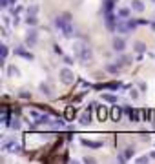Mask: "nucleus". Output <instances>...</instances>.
I'll use <instances>...</instances> for the list:
<instances>
[{"mask_svg": "<svg viewBox=\"0 0 155 164\" xmlns=\"http://www.w3.org/2000/svg\"><path fill=\"white\" fill-rule=\"evenodd\" d=\"M132 9L137 13H142L144 11V2L142 0H132Z\"/></svg>", "mask_w": 155, "mask_h": 164, "instance_id": "12", "label": "nucleus"}, {"mask_svg": "<svg viewBox=\"0 0 155 164\" xmlns=\"http://www.w3.org/2000/svg\"><path fill=\"white\" fill-rule=\"evenodd\" d=\"M119 17H121V18H128L130 17V9L128 7H121V9H119Z\"/></svg>", "mask_w": 155, "mask_h": 164, "instance_id": "25", "label": "nucleus"}, {"mask_svg": "<svg viewBox=\"0 0 155 164\" xmlns=\"http://www.w3.org/2000/svg\"><path fill=\"white\" fill-rule=\"evenodd\" d=\"M84 49H86V44H84V42H81V40H79V42H75V44H73V53L77 55V57H79V55H81V53L84 51Z\"/></svg>", "mask_w": 155, "mask_h": 164, "instance_id": "13", "label": "nucleus"}, {"mask_svg": "<svg viewBox=\"0 0 155 164\" xmlns=\"http://www.w3.org/2000/svg\"><path fill=\"white\" fill-rule=\"evenodd\" d=\"M22 6H13V9H11V15H13V17H15V15H18V13H20L22 11Z\"/></svg>", "mask_w": 155, "mask_h": 164, "instance_id": "30", "label": "nucleus"}, {"mask_svg": "<svg viewBox=\"0 0 155 164\" xmlns=\"http://www.w3.org/2000/svg\"><path fill=\"white\" fill-rule=\"evenodd\" d=\"M115 2H117V0H115Z\"/></svg>", "mask_w": 155, "mask_h": 164, "instance_id": "45", "label": "nucleus"}, {"mask_svg": "<svg viewBox=\"0 0 155 164\" xmlns=\"http://www.w3.org/2000/svg\"><path fill=\"white\" fill-rule=\"evenodd\" d=\"M66 139H68V141H71V139H73V133H71V131L66 133Z\"/></svg>", "mask_w": 155, "mask_h": 164, "instance_id": "41", "label": "nucleus"}, {"mask_svg": "<svg viewBox=\"0 0 155 164\" xmlns=\"http://www.w3.org/2000/svg\"><path fill=\"white\" fill-rule=\"evenodd\" d=\"M113 4H115V0H104V7H102L104 15H108V13L113 11Z\"/></svg>", "mask_w": 155, "mask_h": 164, "instance_id": "16", "label": "nucleus"}, {"mask_svg": "<svg viewBox=\"0 0 155 164\" xmlns=\"http://www.w3.org/2000/svg\"><path fill=\"white\" fill-rule=\"evenodd\" d=\"M82 146H88V148H93V150H99V148H102V141L99 142H93V141H88V139H82Z\"/></svg>", "mask_w": 155, "mask_h": 164, "instance_id": "10", "label": "nucleus"}, {"mask_svg": "<svg viewBox=\"0 0 155 164\" xmlns=\"http://www.w3.org/2000/svg\"><path fill=\"white\" fill-rule=\"evenodd\" d=\"M7 75H9V77H18V75H20V71L17 69V66H9V69H7Z\"/></svg>", "mask_w": 155, "mask_h": 164, "instance_id": "24", "label": "nucleus"}, {"mask_svg": "<svg viewBox=\"0 0 155 164\" xmlns=\"http://www.w3.org/2000/svg\"><path fill=\"white\" fill-rule=\"evenodd\" d=\"M130 97H132V98H139V91L135 88H130Z\"/></svg>", "mask_w": 155, "mask_h": 164, "instance_id": "32", "label": "nucleus"}, {"mask_svg": "<svg viewBox=\"0 0 155 164\" xmlns=\"http://www.w3.org/2000/svg\"><path fill=\"white\" fill-rule=\"evenodd\" d=\"M119 68H121V64H108L106 66V71L108 73H111V75H115V73H119Z\"/></svg>", "mask_w": 155, "mask_h": 164, "instance_id": "17", "label": "nucleus"}, {"mask_svg": "<svg viewBox=\"0 0 155 164\" xmlns=\"http://www.w3.org/2000/svg\"><path fill=\"white\" fill-rule=\"evenodd\" d=\"M150 26H152V29L155 31V22H152V24H150Z\"/></svg>", "mask_w": 155, "mask_h": 164, "instance_id": "43", "label": "nucleus"}, {"mask_svg": "<svg viewBox=\"0 0 155 164\" xmlns=\"http://www.w3.org/2000/svg\"><path fill=\"white\" fill-rule=\"evenodd\" d=\"M0 51H2V53H0V55H2V60H6V57H7V51H9V49H7V46H6V44H2V48H0Z\"/></svg>", "mask_w": 155, "mask_h": 164, "instance_id": "27", "label": "nucleus"}, {"mask_svg": "<svg viewBox=\"0 0 155 164\" xmlns=\"http://www.w3.org/2000/svg\"><path fill=\"white\" fill-rule=\"evenodd\" d=\"M26 24H28L29 27H35V26H37V15H28Z\"/></svg>", "mask_w": 155, "mask_h": 164, "instance_id": "19", "label": "nucleus"}, {"mask_svg": "<svg viewBox=\"0 0 155 164\" xmlns=\"http://www.w3.org/2000/svg\"><path fill=\"white\" fill-rule=\"evenodd\" d=\"M18 97H20V98H31V93H29L28 89H22V91L18 93Z\"/></svg>", "mask_w": 155, "mask_h": 164, "instance_id": "28", "label": "nucleus"}, {"mask_svg": "<svg viewBox=\"0 0 155 164\" xmlns=\"http://www.w3.org/2000/svg\"><path fill=\"white\" fill-rule=\"evenodd\" d=\"M38 13V7L37 6H29L28 7V15H37Z\"/></svg>", "mask_w": 155, "mask_h": 164, "instance_id": "31", "label": "nucleus"}, {"mask_svg": "<svg viewBox=\"0 0 155 164\" xmlns=\"http://www.w3.org/2000/svg\"><path fill=\"white\" fill-rule=\"evenodd\" d=\"M137 88H139V91H146V89H148L146 82H139V84H137Z\"/></svg>", "mask_w": 155, "mask_h": 164, "instance_id": "33", "label": "nucleus"}, {"mask_svg": "<svg viewBox=\"0 0 155 164\" xmlns=\"http://www.w3.org/2000/svg\"><path fill=\"white\" fill-rule=\"evenodd\" d=\"M55 53H57V55H62V48H60V46H55Z\"/></svg>", "mask_w": 155, "mask_h": 164, "instance_id": "39", "label": "nucleus"}, {"mask_svg": "<svg viewBox=\"0 0 155 164\" xmlns=\"http://www.w3.org/2000/svg\"><path fill=\"white\" fill-rule=\"evenodd\" d=\"M0 6H2V7H7V6H9V0H0Z\"/></svg>", "mask_w": 155, "mask_h": 164, "instance_id": "38", "label": "nucleus"}, {"mask_svg": "<svg viewBox=\"0 0 155 164\" xmlns=\"http://www.w3.org/2000/svg\"><path fill=\"white\" fill-rule=\"evenodd\" d=\"M75 117H77V111H75V108H68V109H66V118H68V120H73Z\"/></svg>", "mask_w": 155, "mask_h": 164, "instance_id": "22", "label": "nucleus"}, {"mask_svg": "<svg viewBox=\"0 0 155 164\" xmlns=\"http://www.w3.org/2000/svg\"><path fill=\"white\" fill-rule=\"evenodd\" d=\"M60 80L64 82V84H73V80H75V77H73V71L69 68H62L60 69Z\"/></svg>", "mask_w": 155, "mask_h": 164, "instance_id": "2", "label": "nucleus"}, {"mask_svg": "<svg viewBox=\"0 0 155 164\" xmlns=\"http://www.w3.org/2000/svg\"><path fill=\"white\" fill-rule=\"evenodd\" d=\"M132 155H133V148H126L124 153H122V157L126 159V161H128V159H132Z\"/></svg>", "mask_w": 155, "mask_h": 164, "instance_id": "26", "label": "nucleus"}, {"mask_svg": "<svg viewBox=\"0 0 155 164\" xmlns=\"http://www.w3.org/2000/svg\"><path fill=\"white\" fill-rule=\"evenodd\" d=\"M117 31H119V33H128V31H130L128 20H124V18H119V20H117Z\"/></svg>", "mask_w": 155, "mask_h": 164, "instance_id": "8", "label": "nucleus"}, {"mask_svg": "<svg viewBox=\"0 0 155 164\" xmlns=\"http://www.w3.org/2000/svg\"><path fill=\"white\" fill-rule=\"evenodd\" d=\"M15 2H17V0H9V4H11V6H15Z\"/></svg>", "mask_w": 155, "mask_h": 164, "instance_id": "44", "label": "nucleus"}, {"mask_svg": "<svg viewBox=\"0 0 155 164\" xmlns=\"http://www.w3.org/2000/svg\"><path fill=\"white\" fill-rule=\"evenodd\" d=\"M62 33H64V37H66V38H71V37H73V24L68 22L66 26L62 27Z\"/></svg>", "mask_w": 155, "mask_h": 164, "instance_id": "14", "label": "nucleus"}, {"mask_svg": "<svg viewBox=\"0 0 155 164\" xmlns=\"http://www.w3.org/2000/svg\"><path fill=\"white\" fill-rule=\"evenodd\" d=\"M109 111H111V113H109V117H111V118H113V120H115V122H117V120H121V117H122V113H124V109H122V108H119V106H117V104H113V108H111V109H109Z\"/></svg>", "mask_w": 155, "mask_h": 164, "instance_id": "5", "label": "nucleus"}, {"mask_svg": "<svg viewBox=\"0 0 155 164\" xmlns=\"http://www.w3.org/2000/svg\"><path fill=\"white\" fill-rule=\"evenodd\" d=\"M133 49L137 53H146V44H142V42H135L133 44Z\"/></svg>", "mask_w": 155, "mask_h": 164, "instance_id": "20", "label": "nucleus"}, {"mask_svg": "<svg viewBox=\"0 0 155 164\" xmlns=\"http://www.w3.org/2000/svg\"><path fill=\"white\" fill-rule=\"evenodd\" d=\"M84 162H95V159L93 157H86V159H84Z\"/></svg>", "mask_w": 155, "mask_h": 164, "instance_id": "40", "label": "nucleus"}, {"mask_svg": "<svg viewBox=\"0 0 155 164\" xmlns=\"http://www.w3.org/2000/svg\"><path fill=\"white\" fill-rule=\"evenodd\" d=\"M153 2H155V0H153Z\"/></svg>", "mask_w": 155, "mask_h": 164, "instance_id": "46", "label": "nucleus"}, {"mask_svg": "<svg viewBox=\"0 0 155 164\" xmlns=\"http://www.w3.org/2000/svg\"><path fill=\"white\" fill-rule=\"evenodd\" d=\"M89 120H91V113L84 111L82 115H81V124H82V126H86V124H89Z\"/></svg>", "mask_w": 155, "mask_h": 164, "instance_id": "18", "label": "nucleus"}, {"mask_svg": "<svg viewBox=\"0 0 155 164\" xmlns=\"http://www.w3.org/2000/svg\"><path fill=\"white\" fill-rule=\"evenodd\" d=\"M9 128H13V130H20V118L18 117H13L11 124H9Z\"/></svg>", "mask_w": 155, "mask_h": 164, "instance_id": "23", "label": "nucleus"}, {"mask_svg": "<svg viewBox=\"0 0 155 164\" xmlns=\"http://www.w3.org/2000/svg\"><path fill=\"white\" fill-rule=\"evenodd\" d=\"M15 55H18V57H22V58H28V60H33V53H29V51H26V49H22V48H17L15 49Z\"/></svg>", "mask_w": 155, "mask_h": 164, "instance_id": "9", "label": "nucleus"}, {"mask_svg": "<svg viewBox=\"0 0 155 164\" xmlns=\"http://www.w3.org/2000/svg\"><path fill=\"white\" fill-rule=\"evenodd\" d=\"M142 118H144V120L150 118V109H142Z\"/></svg>", "mask_w": 155, "mask_h": 164, "instance_id": "36", "label": "nucleus"}, {"mask_svg": "<svg viewBox=\"0 0 155 164\" xmlns=\"http://www.w3.org/2000/svg\"><path fill=\"white\" fill-rule=\"evenodd\" d=\"M29 113H31V117L35 118V120H38V118H40L42 115H40V113H38V111H35V109H33V111H29Z\"/></svg>", "mask_w": 155, "mask_h": 164, "instance_id": "34", "label": "nucleus"}, {"mask_svg": "<svg viewBox=\"0 0 155 164\" xmlns=\"http://www.w3.org/2000/svg\"><path fill=\"white\" fill-rule=\"evenodd\" d=\"M91 57H93V55H91V49L86 46V49L79 55V60H81V62H88V60H91Z\"/></svg>", "mask_w": 155, "mask_h": 164, "instance_id": "11", "label": "nucleus"}, {"mask_svg": "<svg viewBox=\"0 0 155 164\" xmlns=\"http://www.w3.org/2000/svg\"><path fill=\"white\" fill-rule=\"evenodd\" d=\"M38 89H40V93H44V97H53V88L49 86L48 82H42L40 86H38Z\"/></svg>", "mask_w": 155, "mask_h": 164, "instance_id": "7", "label": "nucleus"}, {"mask_svg": "<svg viewBox=\"0 0 155 164\" xmlns=\"http://www.w3.org/2000/svg\"><path fill=\"white\" fill-rule=\"evenodd\" d=\"M62 17H64V20H66V22H71V15H69V13H62Z\"/></svg>", "mask_w": 155, "mask_h": 164, "instance_id": "37", "label": "nucleus"}, {"mask_svg": "<svg viewBox=\"0 0 155 164\" xmlns=\"http://www.w3.org/2000/svg\"><path fill=\"white\" fill-rule=\"evenodd\" d=\"M139 26V20H128V27H130V31H132V29H135Z\"/></svg>", "mask_w": 155, "mask_h": 164, "instance_id": "29", "label": "nucleus"}, {"mask_svg": "<svg viewBox=\"0 0 155 164\" xmlns=\"http://www.w3.org/2000/svg\"><path fill=\"white\" fill-rule=\"evenodd\" d=\"M2 148L6 151H11V153H18L20 151V146H18L17 141H13V139H6V141L2 142Z\"/></svg>", "mask_w": 155, "mask_h": 164, "instance_id": "1", "label": "nucleus"}, {"mask_svg": "<svg viewBox=\"0 0 155 164\" xmlns=\"http://www.w3.org/2000/svg\"><path fill=\"white\" fill-rule=\"evenodd\" d=\"M26 44H28L29 48H33L35 44H37V31H35V29L28 31V35H26Z\"/></svg>", "mask_w": 155, "mask_h": 164, "instance_id": "6", "label": "nucleus"}, {"mask_svg": "<svg viewBox=\"0 0 155 164\" xmlns=\"http://www.w3.org/2000/svg\"><path fill=\"white\" fill-rule=\"evenodd\" d=\"M104 18H106V27L109 29V31H115V29H117V20H119V18H115L113 13L104 15Z\"/></svg>", "mask_w": 155, "mask_h": 164, "instance_id": "4", "label": "nucleus"}, {"mask_svg": "<svg viewBox=\"0 0 155 164\" xmlns=\"http://www.w3.org/2000/svg\"><path fill=\"white\" fill-rule=\"evenodd\" d=\"M97 117H99V120H106V118H108V109L106 108H99Z\"/></svg>", "mask_w": 155, "mask_h": 164, "instance_id": "21", "label": "nucleus"}, {"mask_svg": "<svg viewBox=\"0 0 155 164\" xmlns=\"http://www.w3.org/2000/svg\"><path fill=\"white\" fill-rule=\"evenodd\" d=\"M148 161H150L148 157H139V159H137L135 162H139V164H144V162H148Z\"/></svg>", "mask_w": 155, "mask_h": 164, "instance_id": "35", "label": "nucleus"}, {"mask_svg": "<svg viewBox=\"0 0 155 164\" xmlns=\"http://www.w3.org/2000/svg\"><path fill=\"white\" fill-rule=\"evenodd\" d=\"M150 159H153V161H155V151H152V153H150Z\"/></svg>", "mask_w": 155, "mask_h": 164, "instance_id": "42", "label": "nucleus"}, {"mask_svg": "<svg viewBox=\"0 0 155 164\" xmlns=\"http://www.w3.org/2000/svg\"><path fill=\"white\" fill-rule=\"evenodd\" d=\"M117 95H113V93H102V100H106L109 104H117Z\"/></svg>", "mask_w": 155, "mask_h": 164, "instance_id": "15", "label": "nucleus"}, {"mask_svg": "<svg viewBox=\"0 0 155 164\" xmlns=\"http://www.w3.org/2000/svg\"><path fill=\"white\" fill-rule=\"evenodd\" d=\"M111 46H113V49H115L117 53H122L124 49H126V40L121 38V37H115L113 42H111Z\"/></svg>", "mask_w": 155, "mask_h": 164, "instance_id": "3", "label": "nucleus"}]
</instances>
